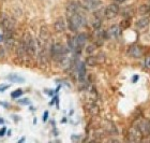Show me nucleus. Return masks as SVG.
Returning <instances> with one entry per match:
<instances>
[{
  "label": "nucleus",
  "instance_id": "f8f14e48",
  "mask_svg": "<svg viewBox=\"0 0 150 143\" xmlns=\"http://www.w3.org/2000/svg\"><path fill=\"white\" fill-rule=\"evenodd\" d=\"M66 27H67L66 19H63L62 16L58 17V19L55 21V23H54V28H55V30H56L57 32H64Z\"/></svg>",
  "mask_w": 150,
  "mask_h": 143
},
{
  "label": "nucleus",
  "instance_id": "2eb2a0df",
  "mask_svg": "<svg viewBox=\"0 0 150 143\" xmlns=\"http://www.w3.org/2000/svg\"><path fill=\"white\" fill-rule=\"evenodd\" d=\"M77 74H78V80L81 83L85 81L86 78V66L84 62H79L77 66Z\"/></svg>",
  "mask_w": 150,
  "mask_h": 143
},
{
  "label": "nucleus",
  "instance_id": "aec40b11",
  "mask_svg": "<svg viewBox=\"0 0 150 143\" xmlns=\"http://www.w3.org/2000/svg\"><path fill=\"white\" fill-rule=\"evenodd\" d=\"M137 11L141 15L149 14L150 13V6H148V4H142V6H139V8H138Z\"/></svg>",
  "mask_w": 150,
  "mask_h": 143
},
{
  "label": "nucleus",
  "instance_id": "7ed1b4c3",
  "mask_svg": "<svg viewBox=\"0 0 150 143\" xmlns=\"http://www.w3.org/2000/svg\"><path fill=\"white\" fill-rule=\"evenodd\" d=\"M23 42H24V45H25L26 50H27V53H28L29 56H35L38 53L37 41H35L29 34H26L25 36H24Z\"/></svg>",
  "mask_w": 150,
  "mask_h": 143
},
{
  "label": "nucleus",
  "instance_id": "f257e3e1",
  "mask_svg": "<svg viewBox=\"0 0 150 143\" xmlns=\"http://www.w3.org/2000/svg\"><path fill=\"white\" fill-rule=\"evenodd\" d=\"M67 19H68V24H69V28L71 31H77L86 24V19H85L84 15L79 12L67 14Z\"/></svg>",
  "mask_w": 150,
  "mask_h": 143
},
{
  "label": "nucleus",
  "instance_id": "2f4dec72",
  "mask_svg": "<svg viewBox=\"0 0 150 143\" xmlns=\"http://www.w3.org/2000/svg\"><path fill=\"white\" fill-rule=\"evenodd\" d=\"M3 56H4V50H3V47L0 46V57L2 58Z\"/></svg>",
  "mask_w": 150,
  "mask_h": 143
},
{
  "label": "nucleus",
  "instance_id": "39448f33",
  "mask_svg": "<svg viewBox=\"0 0 150 143\" xmlns=\"http://www.w3.org/2000/svg\"><path fill=\"white\" fill-rule=\"evenodd\" d=\"M119 12H120V8L118 6V2L110 3V6H107L103 11V14L105 16V19H115L116 16H118Z\"/></svg>",
  "mask_w": 150,
  "mask_h": 143
},
{
  "label": "nucleus",
  "instance_id": "6ab92c4d",
  "mask_svg": "<svg viewBox=\"0 0 150 143\" xmlns=\"http://www.w3.org/2000/svg\"><path fill=\"white\" fill-rule=\"evenodd\" d=\"M86 108H87V111L90 113L91 115H98V114H99V112H100L99 107H98L97 104H96V103H93V102L88 103L87 106H86Z\"/></svg>",
  "mask_w": 150,
  "mask_h": 143
},
{
  "label": "nucleus",
  "instance_id": "a878e982",
  "mask_svg": "<svg viewBox=\"0 0 150 143\" xmlns=\"http://www.w3.org/2000/svg\"><path fill=\"white\" fill-rule=\"evenodd\" d=\"M94 51H96V45H94V44H90V45H88L87 46L86 52H87V54H92Z\"/></svg>",
  "mask_w": 150,
  "mask_h": 143
},
{
  "label": "nucleus",
  "instance_id": "423d86ee",
  "mask_svg": "<svg viewBox=\"0 0 150 143\" xmlns=\"http://www.w3.org/2000/svg\"><path fill=\"white\" fill-rule=\"evenodd\" d=\"M75 49H74V53L78 54L81 53V49L85 46V44L87 42V34L85 32H81V34H77V37H75Z\"/></svg>",
  "mask_w": 150,
  "mask_h": 143
},
{
  "label": "nucleus",
  "instance_id": "f3484780",
  "mask_svg": "<svg viewBox=\"0 0 150 143\" xmlns=\"http://www.w3.org/2000/svg\"><path fill=\"white\" fill-rule=\"evenodd\" d=\"M149 23H150L149 17H147V16H144V17L139 19L137 22H136V27H137L138 29H144V28H146L148 25H149Z\"/></svg>",
  "mask_w": 150,
  "mask_h": 143
},
{
  "label": "nucleus",
  "instance_id": "20e7f679",
  "mask_svg": "<svg viewBox=\"0 0 150 143\" xmlns=\"http://www.w3.org/2000/svg\"><path fill=\"white\" fill-rule=\"evenodd\" d=\"M1 27H2L4 34H14V32H15V23L6 14H3L1 17Z\"/></svg>",
  "mask_w": 150,
  "mask_h": 143
},
{
  "label": "nucleus",
  "instance_id": "ddd939ff",
  "mask_svg": "<svg viewBox=\"0 0 150 143\" xmlns=\"http://www.w3.org/2000/svg\"><path fill=\"white\" fill-rule=\"evenodd\" d=\"M107 38H110V39H117L120 34V29H119V26L117 25H112L110 27L108 30H106Z\"/></svg>",
  "mask_w": 150,
  "mask_h": 143
},
{
  "label": "nucleus",
  "instance_id": "b1692460",
  "mask_svg": "<svg viewBox=\"0 0 150 143\" xmlns=\"http://www.w3.org/2000/svg\"><path fill=\"white\" fill-rule=\"evenodd\" d=\"M97 62H98V59L96 58L94 56H90V57H88V59H87V64L89 66H96L97 65Z\"/></svg>",
  "mask_w": 150,
  "mask_h": 143
},
{
  "label": "nucleus",
  "instance_id": "5701e85b",
  "mask_svg": "<svg viewBox=\"0 0 150 143\" xmlns=\"http://www.w3.org/2000/svg\"><path fill=\"white\" fill-rule=\"evenodd\" d=\"M23 93H24V92H23L22 89H16L11 94V97H12L13 99H17V98H19V97L22 96Z\"/></svg>",
  "mask_w": 150,
  "mask_h": 143
},
{
  "label": "nucleus",
  "instance_id": "dca6fc26",
  "mask_svg": "<svg viewBox=\"0 0 150 143\" xmlns=\"http://www.w3.org/2000/svg\"><path fill=\"white\" fill-rule=\"evenodd\" d=\"M79 4L75 1H71L67 6V14H73V13L79 12Z\"/></svg>",
  "mask_w": 150,
  "mask_h": 143
},
{
  "label": "nucleus",
  "instance_id": "cd10ccee",
  "mask_svg": "<svg viewBox=\"0 0 150 143\" xmlns=\"http://www.w3.org/2000/svg\"><path fill=\"white\" fill-rule=\"evenodd\" d=\"M10 87V85H0V93H3L4 90H6Z\"/></svg>",
  "mask_w": 150,
  "mask_h": 143
},
{
  "label": "nucleus",
  "instance_id": "c85d7f7f",
  "mask_svg": "<svg viewBox=\"0 0 150 143\" xmlns=\"http://www.w3.org/2000/svg\"><path fill=\"white\" fill-rule=\"evenodd\" d=\"M6 132V127H2L1 129H0V137H2V136H4Z\"/></svg>",
  "mask_w": 150,
  "mask_h": 143
},
{
  "label": "nucleus",
  "instance_id": "6e6552de",
  "mask_svg": "<svg viewBox=\"0 0 150 143\" xmlns=\"http://www.w3.org/2000/svg\"><path fill=\"white\" fill-rule=\"evenodd\" d=\"M143 136H144V134H142V131L139 130L135 125L129 130V140L130 141H134V142H136V141H142L143 140Z\"/></svg>",
  "mask_w": 150,
  "mask_h": 143
},
{
  "label": "nucleus",
  "instance_id": "bb28decb",
  "mask_svg": "<svg viewBox=\"0 0 150 143\" xmlns=\"http://www.w3.org/2000/svg\"><path fill=\"white\" fill-rule=\"evenodd\" d=\"M145 66H146L147 69H150V55H148V56L145 58Z\"/></svg>",
  "mask_w": 150,
  "mask_h": 143
},
{
  "label": "nucleus",
  "instance_id": "c756f323",
  "mask_svg": "<svg viewBox=\"0 0 150 143\" xmlns=\"http://www.w3.org/2000/svg\"><path fill=\"white\" fill-rule=\"evenodd\" d=\"M47 119H48V111H45L43 114V121L46 122Z\"/></svg>",
  "mask_w": 150,
  "mask_h": 143
},
{
  "label": "nucleus",
  "instance_id": "0eeeda50",
  "mask_svg": "<svg viewBox=\"0 0 150 143\" xmlns=\"http://www.w3.org/2000/svg\"><path fill=\"white\" fill-rule=\"evenodd\" d=\"M135 126L142 131L144 136H150V119H141L135 124Z\"/></svg>",
  "mask_w": 150,
  "mask_h": 143
},
{
  "label": "nucleus",
  "instance_id": "9d476101",
  "mask_svg": "<svg viewBox=\"0 0 150 143\" xmlns=\"http://www.w3.org/2000/svg\"><path fill=\"white\" fill-rule=\"evenodd\" d=\"M50 40V32L46 26H42L40 29V43L45 46V44Z\"/></svg>",
  "mask_w": 150,
  "mask_h": 143
},
{
  "label": "nucleus",
  "instance_id": "393cba45",
  "mask_svg": "<svg viewBox=\"0 0 150 143\" xmlns=\"http://www.w3.org/2000/svg\"><path fill=\"white\" fill-rule=\"evenodd\" d=\"M17 102H18L19 104H23V106H29V104H30V100L27 99V98H23V99L17 100Z\"/></svg>",
  "mask_w": 150,
  "mask_h": 143
},
{
  "label": "nucleus",
  "instance_id": "4c0bfd02",
  "mask_svg": "<svg viewBox=\"0 0 150 143\" xmlns=\"http://www.w3.org/2000/svg\"><path fill=\"white\" fill-rule=\"evenodd\" d=\"M3 123V119H1V118H0V124H2Z\"/></svg>",
  "mask_w": 150,
  "mask_h": 143
},
{
  "label": "nucleus",
  "instance_id": "f03ea898",
  "mask_svg": "<svg viewBox=\"0 0 150 143\" xmlns=\"http://www.w3.org/2000/svg\"><path fill=\"white\" fill-rule=\"evenodd\" d=\"M50 54H52V57L55 61L58 62H62L63 60L67 59V50L64 45L62 43H59V42H56L52 45V50H50Z\"/></svg>",
  "mask_w": 150,
  "mask_h": 143
},
{
  "label": "nucleus",
  "instance_id": "4468645a",
  "mask_svg": "<svg viewBox=\"0 0 150 143\" xmlns=\"http://www.w3.org/2000/svg\"><path fill=\"white\" fill-rule=\"evenodd\" d=\"M4 45L8 50H12L15 45V40L13 34H4Z\"/></svg>",
  "mask_w": 150,
  "mask_h": 143
},
{
  "label": "nucleus",
  "instance_id": "e433bc0d",
  "mask_svg": "<svg viewBox=\"0 0 150 143\" xmlns=\"http://www.w3.org/2000/svg\"><path fill=\"white\" fill-rule=\"evenodd\" d=\"M24 141H25V138H23V139H21V140H19V142H24Z\"/></svg>",
  "mask_w": 150,
  "mask_h": 143
},
{
  "label": "nucleus",
  "instance_id": "a211bd4d",
  "mask_svg": "<svg viewBox=\"0 0 150 143\" xmlns=\"http://www.w3.org/2000/svg\"><path fill=\"white\" fill-rule=\"evenodd\" d=\"M6 79L12 83H24L25 82V79L18 74H15V73H11V74L6 75Z\"/></svg>",
  "mask_w": 150,
  "mask_h": 143
},
{
  "label": "nucleus",
  "instance_id": "9b49d317",
  "mask_svg": "<svg viewBox=\"0 0 150 143\" xmlns=\"http://www.w3.org/2000/svg\"><path fill=\"white\" fill-rule=\"evenodd\" d=\"M16 56L18 57L19 60L24 61L26 59V57L28 56V53H27V50H26L25 45H24V42L21 41L18 43V45L16 46Z\"/></svg>",
  "mask_w": 150,
  "mask_h": 143
},
{
  "label": "nucleus",
  "instance_id": "412c9836",
  "mask_svg": "<svg viewBox=\"0 0 150 143\" xmlns=\"http://www.w3.org/2000/svg\"><path fill=\"white\" fill-rule=\"evenodd\" d=\"M133 14H134V9H133L132 6H127V8L122 11V15H123V17H125V19H129V17L133 16Z\"/></svg>",
  "mask_w": 150,
  "mask_h": 143
},
{
  "label": "nucleus",
  "instance_id": "1a4fd4ad",
  "mask_svg": "<svg viewBox=\"0 0 150 143\" xmlns=\"http://www.w3.org/2000/svg\"><path fill=\"white\" fill-rule=\"evenodd\" d=\"M143 52H144V51H143V47L137 45V44L131 45L128 50L129 56L133 57V58H141L142 55H143Z\"/></svg>",
  "mask_w": 150,
  "mask_h": 143
},
{
  "label": "nucleus",
  "instance_id": "72a5a7b5",
  "mask_svg": "<svg viewBox=\"0 0 150 143\" xmlns=\"http://www.w3.org/2000/svg\"><path fill=\"white\" fill-rule=\"evenodd\" d=\"M2 41H4V36L0 34V42H2Z\"/></svg>",
  "mask_w": 150,
  "mask_h": 143
},
{
  "label": "nucleus",
  "instance_id": "f704fd0d",
  "mask_svg": "<svg viewBox=\"0 0 150 143\" xmlns=\"http://www.w3.org/2000/svg\"><path fill=\"white\" fill-rule=\"evenodd\" d=\"M1 106H3V107H6V108H8V107H9V104H8V103H6V102H1Z\"/></svg>",
  "mask_w": 150,
  "mask_h": 143
},
{
  "label": "nucleus",
  "instance_id": "4be33fe9",
  "mask_svg": "<svg viewBox=\"0 0 150 143\" xmlns=\"http://www.w3.org/2000/svg\"><path fill=\"white\" fill-rule=\"evenodd\" d=\"M101 25H102V19H101V17H99L98 15H94V19H93V21H92L93 28L96 29V30H98V29L101 28Z\"/></svg>",
  "mask_w": 150,
  "mask_h": 143
},
{
  "label": "nucleus",
  "instance_id": "c9c22d12",
  "mask_svg": "<svg viewBox=\"0 0 150 143\" xmlns=\"http://www.w3.org/2000/svg\"><path fill=\"white\" fill-rule=\"evenodd\" d=\"M116 2H118V3H121V2H125V0H115Z\"/></svg>",
  "mask_w": 150,
  "mask_h": 143
},
{
  "label": "nucleus",
  "instance_id": "7c9ffc66",
  "mask_svg": "<svg viewBox=\"0 0 150 143\" xmlns=\"http://www.w3.org/2000/svg\"><path fill=\"white\" fill-rule=\"evenodd\" d=\"M121 23H122L121 25H122V27H123V28H127V27L130 25V23H129L128 21H123V22H121Z\"/></svg>",
  "mask_w": 150,
  "mask_h": 143
},
{
  "label": "nucleus",
  "instance_id": "473e14b6",
  "mask_svg": "<svg viewBox=\"0 0 150 143\" xmlns=\"http://www.w3.org/2000/svg\"><path fill=\"white\" fill-rule=\"evenodd\" d=\"M138 80V75H134L133 78H132V83H136Z\"/></svg>",
  "mask_w": 150,
  "mask_h": 143
}]
</instances>
